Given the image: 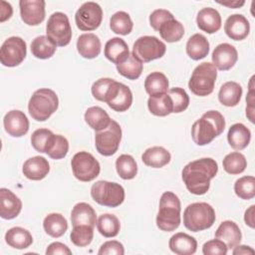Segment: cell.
I'll use <instances>...</instances> for the list:
<instances>
[{
    "instance_id": "obj_5",
    "label": "cell",
    "mask_w": 255,
    "mask_h": 255,
    "mask_svg": "<svg viewBox=\"0 0 255 255\" xmlns=\"http://www.w3.org/2000/svg\"><path fill=\"white\" fill-rule=\"evenodd\" d=\"M216 219L213 207L206 202L189 204L183 212V225L192 232L210 228Z\"/></svg>"
},
{
    "instance_id": "obj_42",
    "label": "cell",
    "mask_w": 255,
    "mask_h": 255,
    "mask_svg": "<svg viewBox=\"0 0 255 255\" xmlns=\"http://www.w3.org/2000/svg\"><path fill=\"white\" fill-rule=\"evenodd\" d=\"M116 169L121 178L129 180L135 177L137 165L135 159L129 154H121L116 160Z\"/></svg>"
},
{
    "instance_id": "obj_44",
    "label": "cell",
    "mask_w": 255,
    "mask_h": 255,
    "mask_svg": "<svg viewBox=\"0 0 255 255\" xmlns=\"http://www.w3.org/2000/svg\"><path fill=\"white\" fill-rule=\"evenodd\" d=\"M235 194L244 200L252 199L255 196V178L252 175H246L238 178L234 183Z\"/></svg>"
},
{
    "instance_id": "obj_50",
    "label": "cell",
    "mask_w": 255,
    "mask_h": 255,
    "mask_svg": "<svg viewBox=\"0 0 255 255\" xmlns=\"http://www.w3.org/2000/svg\"><path fill=\"white\" fill-rule=\"evenodd\" d=\"M99 255H124V245L117 240H110L102 244L98 251Z\"/></svg>"
},
{
    "instance_id": "obj_14",
    "label": "cell",
    "mask_w": 255,
    "mask_h": 255,
    "mask_svg": "<svg viewBox=\"0 0 255 255\" xmlns=\"http://www.w3.org/2000/svg\"><path fill=\"white\" fill-rule=\"evenodd\" d=\"M105 103L116 112H126L132 104V93L128 86L115 81L109 90Z\"/></svg>"
},
{
    "instance_id": "obj_4",
    "label": "cell",
    "mask_w": 255,
    "mask_h": 255,
    "mask_svg": "<svg viewBox=\"0 0 255 255\" xmlns=\"http://www.w3.org/2000/svg\"><path fill=\"white\" fill-rule=\"evenodd\" d=\"M59 107L57 94L48 88L35 91L28 103V112L37 122L47 121Z\"/></svg>"
},
{
    "instance_id": "obj_2",
    "label": "cell",
    "mask_w": 255,
    "mask_h": 255,
    "mask_svg": "<svg viewBox=\"0 0 255 255\" xmlns=\"http://www.w3.org/2000/svg\"><path fill=\"white\" fill-rule=\"evenodd\" d=\"M225 128L224 117L217 111H208L191 127V137L197 145H206L220 135Z\"/></svg>"
},
{
    "instance_id": "obj_16",
    "label": "cell",
    "mask_w": 255,
    "mask_h": 255,
    "mask_svg": "<svg viewBox=\"0 0 255 255\" xmlns=\"http://www.w3.org/2000/svg\"><path fill=\"white\" fill-rule=\"evenodd\" d=\"M212 64L220 71H228L234 67L238 60V53L234 46L221 43L215 47L211 56Z\"/></svg>"
},
{
    "instance_id": "obj_21",
    "label": "cell",
    "mask_w": 255,
    "mask_h": 255,
    "mask_svg": "<svg viewBox=\"0 0 255 255\" xmlns=\"http://www.w3.org/2000/svg\"><path fill=\"white\" fill-rule=\"evenodd\" d=\"M196 24L201 31L213 34L221 28V16L216 9L205 7L197 13Z\"/></svg>"
},
{
    "instance_id": "obj_37",
    "label": "cell",
    "mask_w": 255,
    "mask_h": 255,
    "mask_svg": "<svg viewBox=\"0 0 255 255\" xmlns=\"http://www.w3.org/2000/svg\"><path fill=\"white\" fill-rule=\"evenodd\" d=\"M32 55L37 59L46 60L51 58L57 49V46L47 37V36H38L36 37L30 45Z\"/></svg>"
},
{
    "instance_id": "obj_23",
    "label": "cell",
    "mask_w": 255,
    "mask_h": 255,
    "mask_svg": "<svg viewBox=\"0 0 255 255\" xmlns=\"http://www.w3.org/2000/svg\"><path fill=\"white\" fill-rule=\"evenodd\" d=\"M102 44L100 38L93 33L80 35L77 40V50L80 56L85 59H94L101 53Z\"/></svg>"
},
{
    "instance_id": "obj_13",
    "label": "cell",
    "mask_w": 255,
    "mask_h": 255,
    "mask_svg": "<svg viewBox=\"0 0 255 255\" xmlns=\"http://www.w3.org/2000/svg\"><path fill=\"white\" fill-rule=\"evenodd\" d=\"M103 20V10L96 2H85L75 14L77 27L82 31H94L100 27Z\"/></svg>"
},
{
    "instance_id": "obj_28",
    "label": "cell",
    "mask_w": 255,
    "mask_h": 255,
    "mask_svg": "<svg viewBox=\"0 0 255 255\" xmlns=\"http://www.w3.org/2000/svg\"><path fill=\"white\" fill-rule=\"evenodd\" d=\"M171 159L170 152L162 146H151L141 154L142 162L152 168H161Z\"/></svg>"
},
{
    "instance_id": "obj_25",
    "label": "cell",
    "mask_w": 255,
    "mask_h": 255,
    "mask_svg": "<svg viewBox=\"0 0 255 255\" xmlns=\"http://www.w3.org/2000/svg\"><path fill=\"white\" fill-rule=\"evenodd\" d=\"M71 221L73 226L88 225L94 228L97 223V214L90 204L79 202L72 209Z\"/></svg>"
},
{
    "instance_id": "obj_46",
    "label": "cell",
    "mask_w": 255,
    "mask_h": 255,
    "mask_svg": "<svg viewBox=\"0 0 255 255\" xmlns=\"http://www.w3.org/2000/svg\"><path fill=\"white\" fill-rule=\"evenodd\" d=\"M168 95L171 99L174 114H179L185 111L189 105V97L182 88H172L168 91Z\"/></svg>"
},
{
    "instance_id": "obj_10",
    "label": "cell",
    "mask_w": 255,
    "mask_h": 255,
    "mask_svg": "<svg viewBox=\"0 0 255 255\" xmlns=\"http://www.w3.org/2000/svg\"><path fill=\"white\" fill-rule=\"evenodd\" d=\"M122 140V128L114 120L111 121L109 127L101 131H96L95 145L97 151L104 156L115 154Z\"/></svg>"
},
{
    "instance_id": "obj_26",
    "label": "cell",
    "mask_w": 255,
    "mask_h": 255,
    "mask_svg": "<svg viewBox=\"0 0 255 255\" xmlns=\"http://www.w3.org/2000/svg\"><path fill=\"white\" fill-rule=\"evenodd\" d=\"M104 54L109 61L118 65L129 55L128 46L124 39L120 37H114L106 43Z\"/></svg>"
},
{
    "instance_id": "obj_15",
    "label": "cell",
    "mask_w": 255,
    "mask_h": 255,
    "mask_svg": "<svg viewBox=\"0 0 255 255\" xmlns=\"http://www.w3.org/2000/svg\"><path fill=\"white\" fill-rule=\"evenodd\" d=\"M44 0H21L19 1L22 21L28 26H37L45 19Z\"/></svg>"
},
{
    "instance_id": "obj_27",
    "label": "cell",
    "mask_w": 255,
    "mask_h": 255,
    "mask_svg": "<svg viewBox=\"0 0 255 255\" xmlns=\"http://www.w3.org/2000/svg\"><path fill=\"white\" fill-rule=\"evenodd\" d=\"M251 139V131L250 129L241 123H237L232 125L229 128L227 133V140L229 145L236 149L242 150L249 144Z\"/></svg>"
},
{
    "instance_id": "obj_40",
    "label": "cell",
    "mask_w": 255,
    "mask_h": 255,
    "mask_svg": "<svg viewBox=\"0 0 255 255\" xmlns=\"http://www.w3.org/2000/svg\"><path fill=\"white\" fill-rule=\"evenodd\" d=\"M69 151V141L61 134L53 133L46 146L45 153H47L53 159L64 158Z\"/></svg>"
},
{
    "instance_id": "obj_53",
    "label": "cell",
    "mask_w": 255,
    "mask_h": 255,
    "mask_svg": "<svg viewBox=\"0 0 255 255\" xmlns=\"http://www.w3.org/2000/svg\"><path fill=\"white\" fill-rule=\"evenodd\" d=\"M46 254L47 255H57V254H61V255H71L72 251L69 249V247L61 242H53L51 243L47 249H46Z\"/></svg>"
},
{
    "instance_id": "obj_7",
    "label": "cell",
    "mask_w": 255,
    "mask_h": 255,
    "mask_svg": "<svg viewBox=\"0 0 255 255\" xmlns=\"http://www.w3.org/2000/svg\"><path fill=\"white\" fill-rule=\"evenodd\" d=\"M91 196L100 205L114 208L124 202L125 189L120 183L99 180L92 185Z\"/></svg>"
},
{
    "instance_id": "obj_17",
    "label": "cell",
    "mask_w": 255,
    "mask_h": 255,
    "mask_svg": "<svg viewBox=\"0 0 255 255\" xmlns=\"http://www.w3.org/2000/svg\"><path fill=\"white\" fill-rule=\"evenodd\" d=\"M3 125L6 132L13 137H21L29 130V120L19 110L8 112L3 119Z\"/></svg>"
},
{
    "instance_id": "obj_57",
    "label": "cell",
    "mask_w": 255,
    "mask_h": 255,
    "mask_svg": "<svg viewBox=\"0 0 255 255\" xmlns=\"http://www.w3.org/2000/svg\"><path fill=\"white\" fill-rule=\"evenodd\" d=\"M218 4L220 5H223V6H226L228 8H233V9H236V8H240L242 7L244 4H245V1H223V2H217Z\"/></svg>"
},
{
    "instance_id": "obj_9",
    "label": "cell",
    "mask_w": 255,
    "mask_h": 255,
    "mask_svg": "<svg viewBox=\"0 0 255 255\" xmlns=\"http://www.w3.org/2000/svg\"><path fill=\"white\" fill-rule=\"evenodd\" d=\"M71 167L74 176L83 182H89L99 176L101 165L95 156L88 151H79L72 157Z\"/></svg>"
},
{
    "instance_id": "obj_38",
    "label": "cell",
    "mask_w": 255,
    "mask_h": 255,
    "mask_svg": "<svg viewBox=\"0 0 255 255\" xmlns=\"http://www.w3.org/2000/svg\"><path fill=\"white\" fill-rule=\"evenodd\" d=\"M144 89L149 96H158L167 93L168 80L160 72H152L144 80Z\"/></svg>"
},
{
    "instance_id": "obj_31",
    "label": "cell",
    "mask_w": 255,
    "mask_h": 255,
    "mask_svg": "<svg viewBox=\"0 0 255 255\" xmlns=\"http://www.w3.org/2000/svg\"><path fill=\"white\" fill-rule=\"evenodd\" d=\"M85 122L96 131L107 128L112 121L109 114L101 107H91L85 112Z\"/></svg>"
},
{
    "instance_id": "obj_20",
    "label": "cell",
    "mask_w": 255,
    "mask_h": 255,
    "mask_svg": "<svg viewBox=\"0 0 255 255\" xmlns=\"http://www.w3.org/2000/svg\"><path fill=\"white\" fill-rule=\"evenodd\" d=\"M23 174L30 180H41L45 178L50 171V164L48 160L40 155L28 158L22 168Z\"/></svg>"
},
{
    "instance_id": "obj_24",
    "label": "cell",
    "mask_w": 255,
    "mask_h": 255,
    "mask_svg": "<svg viewBox=\"0 0 255 255\" xmlns=\"http://www.w3.org/2000/svg\"><path fill=\"white\" fill-rule=\"evenodd\" d=\"M168 246L177 255H191L196 252L197 241L194 237L186 233L178 232L170 237Z\"/></svg>"
},
{
    "instance_id": "obj_19",
    "label": "cell",
    "mask_w": 255,
    "mask_h": 255,
    "mask_svg": "<svg viewBox=\"0 0 255 255\" xmlns=\"http://www.w3.org/2000/svg\"><path fill=\"white\" fill-rule=\"evenodd\" d=\"M21 209V199L11 190L2 187L0 189V216L3 219H13L19 215Z\"/></svg>"
},
{
    "instance_id": "obj_1",
    "label": "cell",
    "mask_w": 255,
    "mask_h": 255,
    "mask_svg": "<svg viewBox=\"0 0 255 255\" xmlns=\"http://www.w3.org/2000/svg\"><path fill=\"white\" fill-rule=\"evenodd\" d=\"M218 172V164L211 157H203L187 163L181 172L187 190L195 195L205 194L210 187V180Z\"/></svg>"
},
{
    "instance_id": "obj_45",
    "label": "cell",
    "mask_w": 255,
    "mask_h": 255,
    "mask_svg": "<svg viewBox=\"0 0 255 255\" xmlns=\"http://www.w3.org/2000/svg\"><path fill=\"white\" fill-rule=\"evenodd\" d=\"M94 238V228L88 225L73 226L70 234L72 243L78 247H86Z\"/></svg>"
},
{
    "instance_id": "obj_55",
    "label": "cell",
    "mask_w": 255,
    "mask_h": 255,
    "mask_svg": "<svg viewBox=\"0 0 255 255\" xmlns=\"http://www.w3.org/2000/svg\"><path fill=\"white\" fill-rule=\"evenodd\" d=\"M233 255H249V254H254L255 251L252 247L250 246H247V245H240L238 244L237 246H235L233 248V251H232Z\"/></svg>"
},
{
    "instance_id": "obj_30",
    "label": "cell",
    "mask_w": 255,
    "mask_h": 255,
    "mask_svg": "<svg viewBox=\"0 0 255 255\" xmlns=\"http://www.w3.org/2000/svg\"><path fill=\"white\" fill-rule=\"evenodd\" d=\"M242 93V87L238 83L229 81L221 86L218 93V100L225 107H235L239 104Z\"/></svg>"
},
{
    "instance_id": "obj_11",
    "label": "cell",
    "mask_w": 255,
    "mask_h": 255,
    "mask_svg": "<svg viewBox=\"0 0 255 255\" xmlns=\"http://www.w3.org/2000/svg\"><path fill=\"white\" fill-rule=\"evenodd\" d=\"M165 44L154 36H141L132 46V54L141 63L160 59L165 54Z\"/></svg>"
},
{
    "instance_id": "obj_29",
    "label": "cell",
    "mask_w": 255,
    "mask_h": 255,
    "mask_svg": "<svg viewBox=\"0 0 255 255\" xmlns=\"http://www.w3.org/2000/svg\"><path fill=\"white\" fill-rule=\"evenodd\" d=\"M186 54L194 61L205 58L209 53V42L205 36L196 33L193 34L186 43Z\"/></svg>"
},
{
    "instance_id": "obj_33",
    "label": "cell",
    "mask_w": 255,
    "mask_h": 255,
    "mask_svg": "<svg viewBox=\"0 0 255 255\" xmlns=\"http://www.w3.org/2000/svg\"><path fill=\"white\" fill-rule=\"evenodd\" d=\"M43 227L49 236L53 238H59L66 233L68 229V222L64 215L54 212L48 214L44 218Z\"/></svg>"
},
{
    "instance_id": "obj_43",
    "label": "cell",
    "mask_w": 255,
    "mask_h": 255,
    "mask_svg": "<svg viewBox=\"0 0 255 255\" xmlns=\"http://www.w3.org/2000/svg\"><path fill=\"white\" fill-rule=\"evenodd\" d=\"M224 170L229 174L242 173L247 167L246 157L239 151H233L225 155L222 161Z\"/></svg>"
},
{
    "instance_id": "obj_8",
    "label": "cell",
    "mask_w": 255,
    "mask_h": 255,
    "mask_svg": "<svg viewBox=\"0 0 255 255\" xmlns=\"http://www.w3.org/2000/svg\"><path fill=\"white\" fill-rule=\"evenodd\" d=\"M46 34L56 46H67L72 39V28L68 16L63 12L53 13L48 19Z\"/></svg>"
},
{
    "instance_id": "obj_41",
    "label": "cell",
    "mask_w": 255,
    "mask_h": 255,
    "mask_svg": "<svg viewBox=\"0 0 255 255\" xmlns=\"http://www.w3.org/2000/svg\"><path fill=\"white\" fill-rule=\"evenodd\" d=\"M110 27L114 33L126 36L131 32L133 23L130 16L127 12L118 11L111 17Z\"/></svg>"
},
{
    "instance_id": "obj_32",
    "label": "cell",
    "mask_w": 255,
    "mask_h": 255,
    "mask_svg": "<svg viewBox=\"0 0 255 255\" xmlns=\"http://www.w3.org/2000/svg\"><path fill=\"white\" fill-rule=\"evenodd\" d=\"M5 241L12 248L25 249L33 243V237L27 229L16 226L6 232Z\"/></svg>"
},
{
    "instance_id": "obj_3",
    "label": "cell",
    "mask_w": 255,
    "mask_h": 255,
    "mask_svg": "<svg viewBox=\"0 0 255 255\" xmlns=\"http://www.w3.org/2000/svg\"><path fill=\"white\" fill-rule=\"evenodd\" d=\"M180 200L171 191H165L159 199V208L156 215V226L166 232L177 229L180 225Z\"/></svg>"
},
{
    "instance_id": "obj_36",
    "label": "cell",
    "mask_w": 255,
    "mask_h": 255,
    "mask_svg": "<svg viewBox=\"0 0 255 255\" xmlns=\"http://www.w3.org/2000/svg\"><path fill=\"white\" fill-rule=\"evenodd\" d=\"M148 111L156 117H165L172 113L173 106L167 93L158 96H149L147 100Z\"/></svg>"
},
{
    "instance_id": "obj_12",
    "label": "cell",
    "mask_w": 255,
    "mask_h": 255,
    "mask_svg": "<svg viewBox=\"0 0 255 255\" xmlns=\"http://www.w3.org/2000/svg\"><path fill=\"white\" fill-rule=\"evenodd\" d=\"M27 55L26 42L17 36L6 39L0 48V62L5 67H16L20 65Z\"/></svg>"
},
{
    "instance_id": "obj_52",
    "label": "cell",
    "mask_w": 255,
    "mask_h": 255,
    "mask_svg": "<svg viewBox=\"0 0 255 255\" xmlns=\"http://www.w3.org/2000/svg\"><path fill=\"white\" fill-rule=\"evenodd\" d=\"M253 81H254V76L251 77L250 79V83H249V90H248V94L246 96V116L249 119V121L251 123H254V102H255V91H254V85H253Z\"/></svg>"
},
{
    "instance_id": "obj_6",
    "label": "cell",
    "mask_w": 255,
    "mask_h": 255,
    "mask_svg": "<svg viewBox=\"0 0 255 255\" xmlns=\"http://www.w3.org/2000/svg\"><path fill=\"white\" fill-rule=\"evenodd\" d=\"M216 78L217 70L213 64L203 62L193 70L188 82V88L195 96H209L214 90Z\"/></svg>"
},
{
    "instance_id": "obj_47",
    "label": "cell",
    "mask_w": 255,
    "mask_h": 255,
    "mask_svg": "<svg viewBox=\"0 0 255 255\" xmlns=\"http://www.w3.org/2000/svg\"><path fill=\"white\" fill-rule=\"evenodd\" d=\"M53 131L48 128H38L31 135V143L35 150L41 153H45L46 146Z\"/></svg>"
},
{
    "instance_id": "obj_49",
    "label": "cell",
    "mask_w": 255,
    "mask_h": 255,
    "mask_svg": "<svg viewBox=\"0 0 255 255\" xmlns=\"http://www.w3.org/2000/svg\"><path fill=\"white\" fill-rule=\"evenodd\" d=\"M227 251L226 244L217 238L205 242L202 246V253L204 255H226Z\"/></svg>"
},
{
    "instance_id": "obj_51",
    "label": "cell",
    "mask_w": 255,
    "mask_h": 255,
    "mask_svg": "<svg viewBox=\"0 0 255 255\" xmlns=\"http://www.w3.org/2000/svg\"><path fill=\"white\" fill-rule=\"evenodd\" d=\"M173 18L172 13L165 9H155L149 15V24L153 30L157 31L159 26L166 20Z\"/></svg>"
},
{
    "instance_id": "obj_54",
    "label": "cell",
    "mask_w": 255,
    "mask_h": 255,
    "mask_svg": "<svg viewBox=\"0 0 255 255\" xmlns=\"http://www.w3.org/2000/svg\"><path fill=\"white\" fill-rule=\"evenodd\" d=\"M13 14V8L10 3L6 1H1V8H0V22H5L9 20Z\"/></svg>"
},
{
    "instance_id": "obj_18",
    "label": "cell",
    "mask_w": 255,
    "mask_h": 255,
    "mask_svg": "<svg viewBox=\"0 0 255 255\" xmlns=\"http://www.w3.org/2000/svg\"><path fill=\"white\" fill-rule=\"evenodd\" d=\"M224 31L230 39L241 41L249 35L250 24L247 18L242 14H233L226 19Z\"/></svg>"
},
{
    "instance_id": "obj_35",
    "label": "cell",
    "mask_w": 255,
    "mask_h": 255,
    "mask_svg": "<svg viewBox=\"0 0 255 255\" xmlns=\"http://www.w3.org/2000/svg\"><path fill=\"white\" fill-rule=\"evenodd\" d=\"M116 66L119 74L128 80L138 79L143 69V64L132 53H129L123 62Z\"/></svg>"
},
{
    "instance_id": "obj_48",
    "label": "cell",
    "mask_w": 255,
    "mask_h": 255,
    "mask_svg": "<svg viewBox=\"0 0 255 255\" xmlns=\"http://www.w3.org/2000/svg\"><path fill=\"white\" fill-rule=\"evenodd\" d=\"M114 82H115V80L111 79V78H101V79L97 80L93 84L92 89H91L93 97L100 102H105L106 97L109 93V90Z\"/></svg>"
},
{
    "instance_id": "obj_39",
    "label": "cell",
    "mask_w": 255,
    "mask_h": 255,
    "mask_svg": "<svg viewBox=\"0 0 255 255\" xmlns=\"http://www.w3.org/2000/svg\"><path fill=\"white\" fill-rule=\"evenodd\" d=\"M97 228L101 235L107 238L116 237L121 229L119 218L110 213L102 214L97 220Z\"/></svg>"
},
{
    "instance_id": "obj_56",
    "label": "cell",
    "mask_w": 255,
    "mask_h": 255,
    "mask_svg": "<svg viewBox=\"0 0 255 255\" xmlns=\"http://www.w3.org/2000/svg\"><path fill=\"white\" fill-rule=\"evenodd\" d=\"M254 209H255V205H251L244 214V221L246 223V225H248L250 228H254L255 224H254Z\"/></svg>"
},
{
    "instance_id": "obj_34",
    "label": "cell",
    "mask_w": 255,
    "mask_h": 255,
    "mask_svg": "<svg viewBox=\"0 0 255 255\" xmlns=\"http://www.w3.org/2000/svg\"><path fill=\"white\" fill-rule=\"evenodd\" d=\"M157 32L165 42L174 43L181 40L184 35V28L183 25L173 17L164 21L159 26Z\"/></svg>"
},
{
    "instance_id": "obj_22",
    "label": "cell",
    "mask_w": 255,
    "mask_h": 255,
    "mask_svg": "<svg viewBox=\"0 0 255 255\" xmlns=\"http://www.w3.org/2000/svg\"><path fill=\"white\" fill-rule=\"evenodd\" d=\"M215 238L223 241L228 249H233L240 244L242 233L239 226L231 220H225L220 223L215 231Z\"/></svg>"
}]
</instances>
